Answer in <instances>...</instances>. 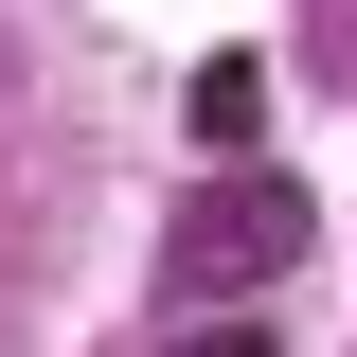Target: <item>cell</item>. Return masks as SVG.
I'll use <instances>...</instances> for the list:
<instances>
[{
    "label": "cell",
    "mask_w": 357,
    "mask_h": 357,
    "mask_svg": "<svg viewBox=\"0 0 357 357\" xmlns=\"http://www.w3.org/2000/svg\"><path fill=\"white\" fill-rule=\"evenodd\" d=\"M286 250H304V197H286V178H250V161H232L215 197H197V215L161 232V286H178V304H250V286H268V268H286Z\"/></svg>",
    "instance_id": "cell-1"
},
{
    "label": "cell",
    "mask_w": 357,
    "mask_h": 357,
    "mask_svg": "<svg viewBox=\"0 0 357 357\" xmlns=\"http://www.w3.org/2000/svg\"><path fill=\"white\" fill-rule=\"evenodd\" d=\"M197 143H215V161H250V143H268V72H250V54L197 72Z\"/></svg>",
    "instance_id": "cell-2"
},
{
    "label": "cell",
    "mask_w": 357,
    "mask_h": 357,
    "mask_svg": "<svg viewBox=\"0 0 357 357\" xmlns=\"http://www.w3.org/2000/svg\"><path fill=\"white\" fill-rule=\"evenodd\" d=\"M161 357H286V340H268V321H250V304H215V321H178V340H161Z\"/></svg>",
    "instance_id": "cell-3"
}]
</instances>
